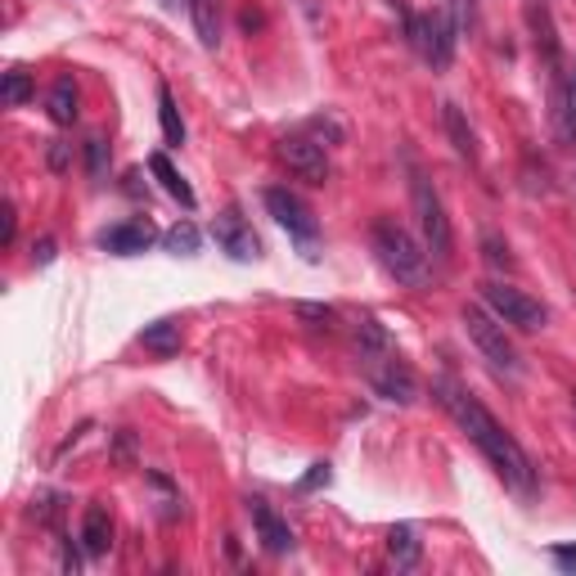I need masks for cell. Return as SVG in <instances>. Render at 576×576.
Returning a JSON list of instances; mask_svg holds the SVG:
<instances>
[{"label":"cell","mask_w":576,"mask_h":576,"mask_svg":"<svg viewBox=\"0 0 576 576\" xmlns=\"http://www.w3.org/2000/svg\"><path fill=\"white\" fill-rule=\"evenodd\" d=\"M437 401H442V410L446 415L468 433V442L496 464V473L518 491V496H532L536 491V468H532V459H527V451L518 446V437L491 415V410L468 392V387H459L455 378H437Z\"/></svg>","instance_id":"obj_1"},{"label":"cell","mask_w":576,"mask_h":576,"mask_svg":"<svg viewBox=\"0 0 576 576\" xmlns=\"http://www.w3.org/2000/svg\"><path fill=\"white\" fill-rule=\"evenodd\" d=\"M370 243H374L378 266H383L396 284H410V289H424V284H428V249H420L415 234H410L401 221L378 216L374 230H370Z\"/></svg>","instance_id":"obj_2"},{"label":"cell","mask_w":576,"mask_h":576,"mask_svg":"<svg viewBox=\"0 0 576 576\" xmlns=\"http://www.w3.org/2000/svg\"><path fill=\"white\" fill-rule=\"evenodd\" d=\"M410 203H415V216H420V234H424V249L433 262H451V249H455V234H451V216L442 208V194L437 185L415 172L410 176Z\"/></svg>","instance_id":"obj_3"},{"label":"cell","mask_w":576,"mask_h":576,"mask_svg":"<svg viewBox=\"0 0 576 576\" xmlns=\"http://www.w3.org/2000/svg\"><path fill=\"white\" fill-rule=\"evenodd\" d=\"M464 329H468V338H473V347L482 352V361L496 370V374H505V378H518V370H523V361H518V352H514V343L505 338V320H496L486 306H464Z\"/></svg>","instance_id":"obj_4"},{"label":"cell","mask_w":576,"mask_h":576,"mask_svg":"<svg viewBox=\"0 0 576 576\" xmlns=\"http://www.w3.org/2000/svg\"><path fill=\"white\" fill-rule=\"evenodd\" d=\"M405 37H410V46L420 50L424 63H433L437 72L451 68L459 28H455V19L446 14V6H442V10H428V14H405Z\"/></svg>","instance_id":"obj_5"},{"label":"cell","mask_w":576,"mask_h":576,"mask_svg":"<svg viewBox=\"0 0 576 576\" xmlns=\"http://www.w3.org/2000/svg\"><path fill=\"white\" fill-rule=\"evenodd\" d=\"M361 365H365L370 387H374L383 401H392V405H415V401H420V378H415V370H410L396 352L361 356Z\"/></svg>","instance_id":"obj_6"},{"label":"cell","mask_w":576,"mask_h":576,"mask_svg":"<svg viewBox=\"0 0 576 576\" xmlns=\"http://www.w3.org/2000/svg\"><path fill=\"white\" fill-rule=\"evenodd\" d=\"M482 302L496 320L523 329V334H536V329H545V320H549V311L536 297H527L523 289H509V284H482Z\"/></svg>","instance_id":"obj_7"},{"label":"cell","mask_w":576,"mask_h":576,"mask_svg":"<svg viewBox=\"0 0 576 576\" xmlns=\"http://www.w3.org/2000/svg\"><path fill=\"white\" fill-rule=\"evenodd\" d=\"M275 158L284 162V168H289L297 181H306V185H324V181H329L324 144L311 140L306 131H297V135H280V140H275Z\"/></svg>","instance_id":"obj_8"},{"label":"cell","mask_w":576,"mask_h":576,"mask_svg":"<svg viewBox=\"0 0 576 576\" xmlns=\"http://www.w3.org/2000/svg\"><path fill=\"white\" fill-rule=\"evenodd\" d=\"M266 212L293 234V239H302V243H311L315 234H320V221H315V212H311V203L302 199V194H293L289 185H271L266 194Z\"/></svg>","instance_id":"obj_9"},{"label":"cell","mask_w":576,"mask_h":576,"mask_svg":"<svg viewBox=\"0 0 576 576\" xmlns=\"http://www.w3.org/2000/svg\"><path fill=\"white\" fill-rule=\"evenodd\" d=\"M212 239H216V249L230 253L234 262H257V257H262V239L253 234L249 216H243L239 208H225V212L212 221Z\"/></svg>","instance_id":"obj_10"},{"label":"cell","mask_w":576,"mask_h":576,"mask_svg":"<svg viewBox=\"0 0 576 576\" xmlns=\"http://www.w3.org/2000/svg\"><path fill=\"white\" fill-rule=\"evenodd\" d=\"M153 239H158V230H153L149 221H122V225H109V230L100 234V249L113 253V257H135V253L149 249Z\"/></svg>","instance_id":"obj_11"},{"label":"cell","mask_w":576,"mask_h":576,"mask_svg":"<svg viewBox=\"0 0 576 576\" xmlns=\"http://www.w3.org/2000/svg\"><path fill=\"white\" fill-rule=\"evenodd\" d=\"M249 514H253L257 540H262L271 554H289V549H293V532H289V523H284L266 501H249Z\"/></svg>","instance_id":"obj_12"},{"label":"cell","mask_w":576,"mask_h":576,"mask_svg":"<svg viewBox=\"0 0 576 576\" xmlns=\"http://www.w3.org/2000/svg\"><path fill=\"white\" fill-rule=\"evenodd\" d=\"M109 545H113V518H109L104 505H91L87 514H81V549H87L91 558H100V554H109Z\"/></svg>","instance_id":"obj_13"},{"label":"cell","mask_w":576,"mask_h":576,"mask_svg":"<svg viewBox=\"0 0 576 576\" xmlns=\"http://www.w3.org/2000/svg\"><path fill=\"white\" fill-rule=\"evenodd\" d=\"M140 347L153 352V356H162V361L176 356V352H181V324H176V320H153V324H144Z\"/></svg>","instance_id":"obj_14"},{"label":"cell","mask_w":576,"mask_h":576,"mask_svg":"<svg viewBox=\"0 0 576 576\" xmlns=\"http://www.w3.org/2000/svg\"><path fill=\"white\" fill-rule=\"evenodd\" d=\"M149 172L158 176V185L168 190V194H172L181 208H194V203H199V199H194V190H190V181H185V176L172 168V158H168V153H153V158H149Z\"/></svg>","instance_id":"obj_15"},{"label":"cell","mask_w":576,"mask_h":576,"mask_svg":"<svg viewBox=\"0 0 576 576\" xmlns=\"http://www.w3.org/2000/svg\"><path fill=\"white\" fill-rule=\"evenodd\" d=\"M387 554H392V563H396V567H415V563H420V554H424L420 532L410 527V523H396V527L387 532Z\"/></svg>","instance_id":"obj_16"},{"label":"cell","mask_w":576,"mask_h":576,"mask_svg":"<svg viewBox=\"0 0 576 576\" xmlns=\"http://www.w3.org/2000/svg\"><path fill=\"white\" fill-rule=\"evenodd\" d=\"M442 122H446V135H451L455 153H459L464 162H477V140H473V127H468L464 109H459V104H446V109H442Z\"/></svg>","instance_id":"obj_17"},{"label":"cell","mask_w":576,"mask_h":576,"mask_svg":"<svg viewBox=\"0 0 576 576\" xmlns=\"http://www.w3.org/2000/svg\"><path fill=\"white\" fill-rule=\"evenodd\" d=\"M77 81L72 77H59L54 87H50V100H46V109H50V122H59V127H72L77 122Z\"/></svg>","instance_id":"obj_18"},{"label":"cell","mask_w":576,"mask_h":576,"mask_svg":"<svg viewBox=\"0 0 576 576\" xmlns=\"http://www.w3.org/2000/svg\"><path fill=\"white\" fill-rule=\"evenodd\" d=\"M190 19H194V32H199V46H203V50H216V46H221L216 0H190Z\"/></svg>","instance_id":"obj_19"},{"label":"cell","mask_w":576,"mask_h":576,"mask_svg":"<svg viewBox=\"0 0 576 576\" xmlns=\"http://www.w3.org/2000/svg\"><path fill=\"white\" fill-rule=\"evenodd\" d=\"M158 122H162V140L172 149L185 144V122H181V109H176V95L168 87H158Z\"/></svg>","instance_id":"obj_20"},{"label":"cell","mask_w":576,"mask_h":576,"mask_svg":"<svg viewBox=\"0 0 576 576\" xmlns=\"http://www.w3.org/2000/svg\"><path fill=\"white\" fill-rule=\"evenodd\" d=\"M527 23H532V32H536V50H540L545 59H554V54H558V41H554V23H549L545 0H527Z\"/></svg>","instance_id":"obj_21"},{"label":"cell","mask_w":576,"mask_h":576,"mask_svg":"<svg viewBox=\"0 0 576 576\" xmlns=\"http://www.w3.org/2000/svg\"><path fill=\"white\" fill-rule=\"evenodd\" d=\"M199 243H203V234H199V225H190V221H176L168 234H162V249H168L172 257H194Z\"/></svg>","instance_id":"obj_22"},{"label":"cell","mask_w":576,"mask_h":576,"mask_svg":"<svg viewBox=\"0 0 576 576\" xmlns=\"http://www.w3.org/2000/svg\"><path fill=\"white\" fill-rule=\"evenodd\" d=\"M0 100H6L10 109L28 104V100H32V77H28L23 68H10V72H6V81H0Z\"/></svg>","instance_id":"obj_23"},{"label":"cell","mask_w":576,"mask_h":576,"mask_svg":"<svg viewBox=\"0 0 576 576\" xmlns=\"http://www.w3.org/2000/svg\"><path fill=\"white\" fill-rule=\"evenodd\" d=\"M306 135L320 140V144H343V122H338L334 113H315V118L306 122Z\"/></svg>","instance_id":"obj_24"},{"label":"cell","mask_w":576,"mask_h":576,"mask_svg":"<svg viewBox=\"0 0 576 576\" xmlns=\"http://www.w3.org/2000/svg\"><path fill=\"white\" fill-rule=\"evenodd\" d=\"M563 131L576 135V68H572L567 81H563Z\"/></svg>","instance_id":"obj_25"},{"label":"cell","mask_w":576,"mask_h":576,"mask_svg":"<svg viewBox=\"0 0 576 576\" xmlns=\"http://www.w3.org/2000/svg\"><path fill=\"white\" fill-rule=\"evenodd\" d=\"M104 168H109V144H104L100 135H91V140H87V172L100 181V176H104Z\"/></svg>","instance_id":"obj_26"},{"label":"cell","mask_w":576,"mask_h":576,"mask_svg":"<svg viewBox=\"0 0 576 576\" xmlns=\"http://www.w3.org/2000/svg\"><path fill=\"white\" fill-rule=\"evenodd\" d=\"M297 315H302V320H311L315 329H334V320H338V311H334V306H320V302H297Z\"/></svg>","instance_id":"obj_27"},{"label":"cell","mask_w":576,"mask_h":576,"mask_svg":"<svg viewBox=\"0 0 576 576\" xmlns=\"http://www.w3.org/2000/svg\"><path fill=\"white\" fill-rule=\"evenodd\" d=\"M482 253H486V262H491V266H514V257H509V243H505L501 234H486V239H482Z\"/></svg>","instance_id":"obj_28"},{"label":"cell","mask_w":576,"mask_h":576,"mask_svg":"<svg viewBox=\"0 0 576 576\" xmlns=\"http://www.w3.org/2000/svg\"><path fill=\"white\" fill-rule=\"evenodd\" d=\"M329 477H334V473H329V464H311V473L297 482V491H302V496H311L315 486H329Z\"/></svg>","instance_id":"obj_29"},{"label":"cell","mask_w":576,"mask_h":576,"mask_svg":"<svg viewBox=\"0 0 576 576\" xmlns=\"http://www.w3.org/2000/svg\"><path fill=\"white\" fill-rule=\"evenodd\" d=\"M549 558H554L563 572H576V545H554V549H549Z\"/></svg>","instance_id":"obj_30"},{"label":"cell","mask_w":576,"mask_h":576,"mask_svg":"<svg viewBox=\"0 0 576 576\" xmlns=\"http://www.w3.org/2000/svg\"><path fill=\"white\" fill-rule=\"evenodd\" d=\"M32 262H37V266H50V262H54V239H41V243H37Z\"/></svg>","instance_id":"obj_31"},{"label":"cell","mask_w":576,"mask_h":576,"mask_svg":"<svg viewBox=\"0 0 576 576\" xmlns=\"http://www.w3.org/2000/svg\"><path fill=\"white\" fill-rule=\"evenodd\" d=\"M50 168H59V172L68 168V153H63V144H54V149H50Z\"/></svg>","instance_id":"obj_32"},{"label":"cell","mask_w":576,"mask_h":576,"mask_svg":"<svg viewBox=\"0 0 576 576\" xmlns=\"http://www.w3.org/2000/svg\"><path fill=\"white\" fill-rule=\"evenodd\" d=\"M0 239H6V243L14 239V208L10 203H6V230H0Z\"/></svg>","instance_id":"obj_33"},{"label":"cell","mask_w":576,"mask_h":576,"mask_svg":"<svg viewBox=\"0 0 576 576\" xmlns=\"http://www.w3.org/2000/svg\"><path fill=\"white\" fill-rule=\"evenodd\" d=\"M162 10H168V14H181V10H190V0H162Z\"/></svg>","instance_id":"obj_34"}]
</instances>
